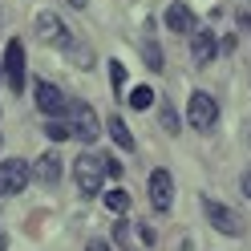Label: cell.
I'll use <instances>...</instances> for the list:
<instances>
[{
    "mask_svg": "<svg viewBox=\"0 0 251 251\" xmlns=\"http://www.w3.org/2000/svg\"><path fill=\"white\" fill-rule=\"evenodd\" d=\"M138 235H142V243L154 247V227H138Z\"/></svg>",
    "mask_w": 251,
    "mask_h": 251,
    "instance_id": "obj_22",
    "label": "cell"
},
{
    "mask_svg": "<svg viewBox=\"0 0 251 251\" xmlns=\"http://www.w3.org/2000/svg\"><path fill=\"white\" fill-rule=\"evenodd\" d=\"M146 195H150V207L166 215L170 211V202H175V178H170V170H150V178H146Z\"/></svg>",
    "mask_w": 251,
    "mask_h": 251,
    "instance_id": "obj_5",
    "label": "cell"
},
{
    "mask_svg": "<svg viewBox=\"0 0 251 251\" xmlns=\"http://www.w3.org/2000/svg\"><path fill=\"white\" fill-rule=\"evenodd\" d=\"M239 28H251V12H239Z\"/></svg>",
    "mask_w": 251,
    "mask_h": 251,
    "instance_id": "obj_26",
    "label": "cell"
},
{
    "mask_svg": "<svg viewBox=\"0 0 251 251\" xmlns=\"http://www.w3.org/2000/svg\"><path fill=\"white\" fill-rule=\"evenodd\" d=\"M109 81H114V93L122 98V85H126V65L122 61H109Z\"/></svg>",
    "mask_w": 251,
    "mask_h": 251,
    "instance_id": "obj_18",
    "label": "cell"
},
{
    "mask_svg": "<svg viewBox=\"0 0 251 251\" xmlns=\"http://www.w3.org/2000/svg\"><path fill=\"white\" fill-rule=\"evenodd\" d=\"M105 130H109V138H114V142H118L126 154L134 150V134H130V126H126L118 114H114V118H105Z\"/></svg>",
    "mask_w": 251,
    "mask_h": 251,
    "instance_id": "obj_13",
    "label": "cell"
},
{
    "mask_svg": "<svg viewBox=\"0 0 251 251\" xmlns=\"http://www.w3.org/2000/svg\"><path fill=\"white\" fill-rule=\"evenodd\" d=\"M0 251H8V239H4V231H0Z\"/></svg>",
    "mask_w": 251,
    "mask_h": 251,
    "instance_id": "obj_28",
    "label": "cell"
},
{
    "mask_svg": "<svg viewBox=\"0 0 251 251\" xmlns=\"http://www.w3.org/2000/svg\"><path fill=\"white\" fill-rule=\"evenodd\" d=\"M37 41H45L49 49H69V28L57 12H37Z\"/></svg>",
    "mask_w": 251,
    "mask_h": 251,
    "instance_id": "obj_6",
    "label": "cell"
},
{
    "mask_svg": "<svg viewBox=\"0 0 251 251\" xmlns=\"http://www.w3.org/2000/svg\"><path fill=\"white\" fill-rule=\"evenodd\" d=\"M28 175H33V170H28L25 158H4L0 162V195H21Z\"/></svg>",
    "mask_w": 251,
    "mask_h": 251,
    "instance_id": "obj_7",
    "label": "cell"
},
{
    "mask_svg": "<svg viewBox=\"0 0 251 251\" xmlns=\"http://www.w3.org/2000/svg\"><path fill=\"white\" fill-rule=\"evenodd\" d=\"M126 231H130V223H126V219H118V223H114V239H118V243L126 239Z\"/></svg>",
    "mask_w": 251,
    "mask_h": 251,
    "instance_id": "obj_21",
    "label": "cell"
},
{
    "mask_svg": "<svg viewBox=\"0 0 251 251\" xmlns=\"http://www.w3.org/2000/svg\"><path fill=\"white\" fill-rule=\"evenodd\" d=\"M105 207L114 211V215H126V211H130V191H126V186H114V191H105Z\"/></svg>",
    "mask_w": 251,
    "mask_h": 251,
    "instance_id": "obj_14",
    "label": "cell"
},
{
    "mask_svg": "<svg viewBox=\"0 0 251 251\" xmlns=\"http://www.w3.org/2000/svg\"><path fill=\"white\" fill-rule=\"evenodd\" d=\"M191 57L199 61V65H207V61L215 57V33L211 28H195L191 33Z\"/></svg>",
    "mask_w": 251,
    "mask_h": 251,
    "instance_id": "obj_10",
    "label": "cell"
},
{
    "mask_svg": "<svg viewBox=\"0 0 251 251\" xmlns=\"http://www.w3.org/2000/svg\"><path fill=\"white\" fill-rule=\"evenodd\" d=\"M85 251H114V247H109L105 239H89V247H85Z\"/></svg>",
    "mask_w": 251,
    "mask_h": 251,
    "instance_id": "obj_24",
    "label": "cell"
},
{
    "mask_svg": "<svg viewBox=\"0 0 251 251\" xmlns=\"http://www.w3.org/2000/svg\"><path fill=\"white\" fill-rule=\"evenodd\" d=\"M33 175H37L45 186H57V178H61V158H57V154H41V162H37Z\"/></svg>",
    "mask_w": 251,
    "mask_h": 251,
    "instance_id": "obj_12",
    "label": "cell"
},
{
    "mask_svg": "<svg viewBox=\"0 0 251 251\" xmlns=\"http://www.w3.org/2000/svg\"><path fill=\"white\" fill-rule=\"evenodd\" d=\"M33 98H37V105H41V114H49V118H61V114L69 109L65 93H61L53 81H33Z\"/></svg>",
    "mask_w": 251,
    "mask_h": 251,
    "instance_id": "obj_9",
    "label": "cell"
},
{
    "mask_svg": "<svg viewBox=\"0 0 251 251\" xmlns=\"http://www.w3.org/2000/svg\"><path fill=\"white\" fill-rule=\"evenodd\" d=\"M239 191L251 199V170H243V178H239Z\"/></svg>",
    "mask_w": 251,
    "mask_h": 251,
    "instance_id": "obj_23",
    "label": "cell"
},
{
    "mask_svg": "<svg viewBox=\"0 0 251 251\" xmlns=\"http://www.w3.org/2000/svg\"><path fill=\"white\" fill-rule=\"evenodd\" d=\"M142 53H146V65H150L154 73H162V65H166V61H162V49H158V45H154V41H146V45H142Z\"/></svg>",
    "mask_w": 251,
    "mask_h": 251,
    "instance_id": "obj_17",
    "label": "cell"
},
{
    "mask_svg": "<svg viewBox=\"0 0 251 251\" xmlns=\"http://www.w3.org/2000/svg\"><path fill=\"white\" fill-rule=\"evenodd\" d=\"M73 175H77V191H81L85 199L101 195V175H105V158L101 154H81V158L73 162Z\"/></svg>",
    "mask_w": 251,
    "mask_h": 251,
    "instance_id": "obj_1",
    "label": "cell"
},
{
    "mask_svg": "<svg viewBox=\"0 0 251 251\" xmlns=\"http://www.w3.org/2000/svg\"><path fill=\"white\" fill-rule=\"evenodd\" d=\"M166 28H175V33H195V12L182 4V0H175V4L166 8Z\"/></svg>",
    "mask_w": 251,
    "mask_h": 251,
    "instance_id": "obj_11",
    "label": "cell"
},
{
    "mask_svg": "<svg viewBox=\"0 0 251 251\" xmlns=\"http://www.w3.org/2000/svg\"><path fill=\"white\" fill-rule=\"evenodd\" d=\"M45 134H49L53 142H65V138H73V126H65V122H61V118H53L49 126H45Z\"/></svg>",
    "mask_w": 251,
    "mask_h": 251,
    "instance_id": "obj_16",
    "label": "cell"
},
{
    "mask_svg": "<svg viewBox=\"0 0 251 251\" xmlns=\"http://www.w3.org/2000/svg\"><path fill=\"white\" fill-rule=\"evenodd\" d=\"M4 77L17 93H25V41L21 37H12L4 49Z\"/></svg>",
    "mask_w": 251,
    "mask_h": 251,
    "instance_id": "obj_8",
    "label": "cell"
},
{
    "mask_svg": "<svg viewBox=\"0 0 251 251\" xmlns=\"http://www.w3.org/2000/svg\"><path fill=\"white\" fill-rule=\"evenodd\" d=\"M77 65H93V53L89 49H77Z\"/></svg>",
    "mask_w": 251,
    "mask_h": 251,
    "instance_id": "obj_25",
    "label": "cell"
},
{
    "mask_svg": "<svg viewBox=\"0 0 251 251\" xmlns=\"http://www.w3.org/2000/svg\"><path fill=\"white\" fill-rule=\"evenodd\" d=\"M202 211H207V219H211V227H215L219 235H231V239H239V235H243V219H239V211H231L227 202L202 199Z\"/></svg>",
    "mask_w": 251,
    "mask_h": 251,
    "instance_id": "obj_3",
    "label": "cell"
},
{
    "mask_svg": "<svg viewBox=\"0 0 251 251\" xmlns=\"http://www.w3.org/2000/svg\"><path fill=\"white\" fill-rule=\"evenodd\" d=\"M186 122L195 126L199 134H211L215 126H219V101L211 98V93H191V105H186Z\"/></svg>",
    "mask_w": 251,
    "mask_h": 251,
    "instance_id": "obj_2",
    "label": "cell"
},
{
    "mask_svg": "<svg viewBox=\"0 0 251 251\" xmlns=\"http://www.w3.org/2000/svg\"><path fill=\"white\" fill-rule=\"evenodd\" d=\"M69 4H73V8H85V4H89V0H69Z\"/></svg>",
    "mask_w": 251,
    "mask_h": 251,
    "instance_id": "obj_27",
    "label": "cell"
},
{
    "mask_svg": "<svg viewBox=\"0 0 251 251\" xmlns=\"http://www.w3.org/2000/svg\"><path fill=\"white\" fill-rule=\"evenodd\" d=\"M69 122H73V134L81 138L85 146L98 142L101 122H98V114H93V105H85V101H69Z\"/></svg>",
    "mask_w": 251,
    "mask_h": 251,
    "instance_id": "obj_4",
    "label": "cell"
},
{
    "mask_svg": "<svg viewBox=\"0 0 251 251\" xmlns=\"http://www.w3.org/2000/svg\"><path fill=\"white\" fill-rule=\"evenodd\" d=\"M105 175L109 178H122V162L118 158H105Z\"/></svg>",
    "mask_w": 251,
    "mask_h": 251,
    "instance_id": "obj_20",
    "label": "cell"
},
{
    "mask_svg": "<svg viewBox=\"0 0 251 251\" xmlns=\"http://www.w3.org/2000/svg\"><path fill=\"white\" fill-rule=\"evenodd\" d=\"M162 130H166V134H178V130H182V122H178V114H175L170 105H162Z\"/></svg>",
    "mask_w": 251,
    "mask_h": 251,
    "instance_id": "obj_19",
    "label": "cell"
},
{
    "mask_svg": "<svg viewBox=\"0 0 251 251\" xmlns=\"http://www.w3.org/2000/svg\"><path fill=\"white\" fill-rule=\"evenodd\" d=\"M150 105H154V89L150 85H138L130 93V109H150Z\"/></svg>",
    "mask_w": 251,
    "mask_h": 251,
    "instance_id": "obj_15",
    "label": "cell"
}]
</instances>
